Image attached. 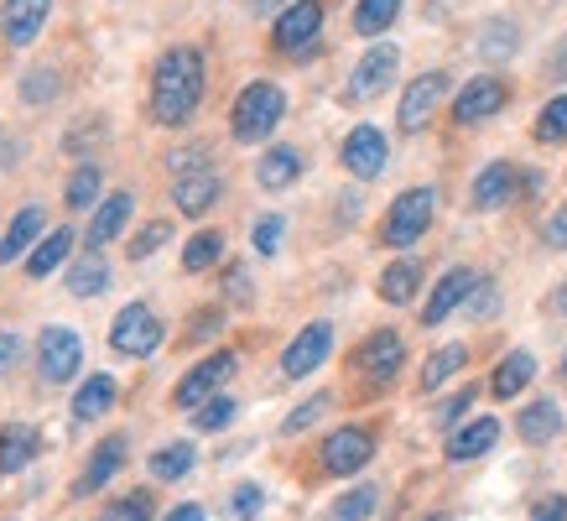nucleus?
Wrapping results in <instances>:
<instances>
[{
	"instance_id": "nucleus-39",
	"label": "nucleus",
	"mask_w": 567,
	"mask_h": 521,
	"mask_svg": "<svg viewBox=\"0 0 567 521\" xmlns=\"http://www.w3.org/2000/svg\"><path fill=\"white\" fill-rule=\"evenodd\" d=\"M516 48H520L516 21H484V37H480V52H484V58H511Z\"/></svg>"
},
{
	"instance_id": "nucleus-24",
	"label": "nucleus",
	"mask_w": 567,
	"mask_h": 521,
	"mask_svg": "<svg viewBox=\"0 0 567 521\" xmlns=\"http://www.w3.org/2000/svg\"><path fill=\"white\" fill-rule=\"evenodd\" d=\"M131 208H136V198H131V193H110V198H100L94 219H89V251H100V245L115 241V235L131 225Z\"/></svg>"
},
{
	"instance_id": "nucleus-15",
	"label": "nucleus",
	"mask_w": 567,
	"mask_h": 521,
	"mask_svg": "<svg viewBox=\"0 0 567 521\" xmlns=\"http://www.w3.org/2000/svg\"><path fill=\"white\" fill-rule=\"evenodd\" d=\"M48 17H52V0H6L0 6V32H6L11 48H32L42 37V27H48Z\"/></svg>"
},
{
	"instance_id": "nucleus-27",
	"label": "nucleus",
	"mask_w": 567,
	"mask_h": 521,
	"mask_svg": "<svg viewBox=\"0 0 567 521\" xmlns=\"http://www.w3.org/2000/svg\"><path fill=\"white\" fill-rule=\"evenodd\" d=\"M69 251H73V229L58 225V229H48V235L37 241V251L21 260V266H27V277H32V282H42V277H52V272L69 260Z\"/></svg>"
},
{
	"instance_id": "nucleus-34",
	"label": "nucleus",
	"mask_w": 567,
	"mask_h": 521,
	"mask_svg": "<svg viewBox=\"0 0 567 521\" xmlns=\"http://www.w3.org/2000/svg\"><path fill=\"white\" fill-rule=\"evenodd\" d=\"M63 204L69 208H100V167H94V162H79V167L69 173Z\"/></svg>"
},
{
	"instance_id": "nucleus-47",
	"label": "nucleus",
	"mask_w": 567,
	"mask_h": 521,
	"mask_svg": "<svg viewBox=\"0 0 567 521\" xmlns=\"http://www.w3.org/2000/svg\"><path fill=\"white\" fill-rule=\"evenodd\" d=\"M468 407H474V386H464V391H453V397H447L443 407L432 412V422H437V428H458V417H464Z\"/></svg>"
},
{
	"instance_id": "nucleus-35",
	"label": "nucleus",
	"mask_w": 567,
	"mask_h": 521,
	"mask_svg": "<svg viewBox=\"0 0 567 521\" xmlns=\"http://www.w3.org/2000/svg\"><path fill=\"white\" fill-rule=\"evenodd\" d=\"M536 141H542V146L567 141V94H557V100H547L536 110Z\"/></svg>"
},
{
	"instance_id": "nucleus-55",
	"label": "nucleus",
	"mask_w": 567,
	"mask_h": 521,
	"mask_svg": "<svg viewBox=\"0 0 567 521\" xmlns=\"http://www.w3.org/2000/svg\"><path fill=\"white\" fill-rule=\"evenodd\" d=\"M287 6H292V0H250V11H256V17H281V11H287Z\"/></svg>"
},
{
	"instance_id": "nucleus-12",
	"label": "nucleus",
	"mask_w": 567,
	"mask_h": 521,
	"mask_svg": "<svg viewBox=\"0 0 567 521\" xmlns=\"http://www.w3.org/2000/svg\"><path fill=\"white\" fill-rule=\"evenodd\" d=\"M375 459V433L370 428H339V433L323 438V449H318V464L323 474H354Z\"/></svg>"
},
{
	"instance_id": "nucleus-25",
	"label": "nucleus",
	"mask_w": 567,
	"mask_h": 521,
	"mask_svg": "<svg viewBox=\"0 0 567 521\" xmlns=\"http://www.w3.org/2000/svg\"><path fill=\"white\" fill-rule=\"evenodd\" d=\"M516 433H520V443H532V449L551 443V438L563 433V407H557L551 397H536L532 407L516 417Z\"/></svg>"
},
{
	"instance_id": "nucleus-10",
	"label": "nucleus",
	"mask_w": 567,
	"mask_h": 521,
	"mask_svg": "<svg viewBox=\"0 0 567 521\" xmlns=\"http://www.w3.org/2000/svg\"><path fill=\"white\" fill-rule=\"evenodd\" d=\"M505 104H511V84H505V79H495V73H480V79H468V84L453 94V121H458V125L495 121Z\"/></svg>"
},
{
	"instance_id": "nucleus-19",
	"label": "nucleus",
	"mask_w": 567,
	"mask_h": 521,
	"mask_svg": "<svg viewBox=\"0 0 567 521\" xmlns=\"http://www.w3.org/2000/svg\"><path fill=\"white\" fill-rule=\"evenodd\" d=\"M224 193V177L208 167V173H188V177H173V204L188 214V219H198V214H208V208L219 204Z\"/></svg>"
},
{
	"instance_id": "nucleus-16",
	"label": "nucleus",
	"mask_w": 567,
	"mask_h": 521,
	"mask_svg": "<svg viewBox=\"0 0 567 521\" xmlns=\"http://www.w3.org/2000/svg\"><path fill=\"white\" fill-rule=\"evenodd\" d=\"M125 449H131V438L125 433H110V438H100V449L89 453V464H84V474L73 480V496H94V490H104L115 474H121V464H125Z\"/></svg>"
},
{
	"instance_id": "nucleus-52",
	"label": "nucleus",
	"mask_w": 567,
	"mask_h": 521,
	"mask_svg": "<svg viewBox=\"0 0 567 521\" xmlns=\"http://www.w3.org/2000/svg\"><path fill=\"white\" fill-rule=\"evenodd\" d=\"M229 297H235V303H250V272H245V266H229Z\"/></svg>"
},
{
	"instance_id": "nucleus-56",
	"label": "nucleus",
	"mask_w": 567,
	"mask_h": 521,
	"mask_svg": "<svg viewBox=\"0 0 567 521\" xmlns=\"http://www.w3.org/2000/svg\"><path fill=\"white\" fill-rule=\"evenodd\" d=\"M551 308H557V313H563V318H567V282H563V287H557V297H551Z\"/></svg>"
},
{
	"instance_id": "nucleus-5",
	"label": "nucleus",
	"mask_w": 567,
	"mask_h": 521,
	"mask_svg": "<svg viewBox=\"0 0 567 521\" xmlns=\"http://www.w3.org/2000/svg\"><path fill=\"white\" fill-rule=\"evenodd\" d=\"M84 370V339L69 324H48L42 339H37V376L48 386H63Z\"/></svg>"
},
{
	"instance_id": "nucleus-57",
	"label": "nucleus",
	"mask_w": 567,
	"mask_h": 521,
	"mask_svg": "<svg viewBox=\"0 0 567 521\" xmlns=\"http://www.w3.org/2000/svg\"><path fill=\"white\" fill-rule=\"evenodd\" d=\"M563 376H567V355H563Z\"/></svg>"
},
{
	"instance_id": "nucleus-14",
	"label": "nucleus",
	"mask_w": 567,
	"mask_h": 521,
	"mask_svg": "<svg viewBox=\"0 0 567 521\" xmlns=\"http://www.w3.org/2000/svg\"><path fill=\"white\" fill-rule=\"evenodd\" d=\"M328 349H333V324H308V329H297V339L287 345V355H281V376L287 381H302V376H312L318 365L328 360Z\"/></svg>"
},
{
	"instance_id": "nucleus-46",
	"label": "nucleus",
	"mask_w": 567,
	"mask_h": 521,
	"mask_svg": "<svg viewBox=\"0 0 567 521\" xmlns=\"http://www.w3.org/2000/svg\"><path fill=\"white\" fill-rule=\"evenodd\" d=\"M281 214H260L256 219V229H250V245H256L260 256H276V251H281Z\"/></svg>"
},
{
	"instance_id": "nucleus-29",
	"label": "nucleus",
	"mask_w": 567,
	"mask_h": 521,
	"mask_svg": "<svg viewBox=\"0 0 567 521\" xmlns=\"http://www.w3.org/2000/svg\"><path fill=\"white\" fill-rule=\"evenodd\" d=\"M532 376H536V360L526 355V349H511V355L495 365V376H489V391H495L499 401H511L516 391H526V386H532Z\"/></svg>"
},
{
	"instance_id": "nucleus-41",
	"label": "nucleus",
	"mask_w": 567,
	"mask_h": 521,
	"mask_svg": "<svg viewBox=\"0 0 567 521\" xmlns=\"http://www.w3.org/2000/svg\"><path fill=\"white\" fill-rule=\"evenodd\" d=\"M167 241H173V219H152V225L141 229V235H131V260L156 256V251H162Z\"/></svg>"
},
{
	"instance_id": "nucleus-21",
	"label": "nucleus",
	"mask_w": 567,
	"mask_h": 521,
	"mask_svg": "<svg viewBox=\"0 0 567 521\" xmlns=\"http://www.w3.org/2000/svg\"><path fill=\"white\" fill-rule=\"evenodd\" d=\"M495 443H499V422L495 417H474V422H464V428H453V438H447V459H453V464H468V459H484Z\"/></svg>"
},
{
	"instance_id": "nucleus-53",
	"label": "nucleus",
	"mask_w": 567,
	"mask_h": 521,
	"mask_svg": "<svg viewBox=\"0 0 567 521\" xmlns=\"http://www.w3.org/2000/svg\"><path fill=\"white\" fill-rule=\"evenodd\" d=\"M17 355H21V334H0V376H6V370H11V365H17Z\"/></svg>"
},
{
	"instance_id": "nucleus-13",
	"label": "nucleus",
	"mask_w": 567,
	"mask_h": 521,
	"mask_svg": "<svg viewBox=\"0 0 567 521\" xmlns=\"http://www.w3.org/2000/svg\"><path fill=\"white\" fill-rule=\"evenodd\" d=\"M401 360H406V345H401V334L395 329H375L360 349H354V370H360L370 386H391L395 370H401Z\"/></svg>"
},
{
	"instance_id": "nucleus-40",
	"label": "nucleus",
	"mask_w": 567,
	"mask_h": 521,
	"mask_svg": "<svg viewBox=\"0 0 567 521\" xmlns=\"http://www.w3.org/2000/svg\"><path fill=\"white\" fill-rule=\"evenodd\" d=\"M208 162H214V146H208V141H188V146H177V152L167 156V173L173 177L208 173Z\"/></svg>"
},
{
	"instance_id": "nucleus-50",
	"label": "nucleus",
	"mask_w": 567,
	"mask_h": 521,
	"mask_svg": "<svg viewBox=\"0 0 567 521\" xmlns=\"http://www.w3.org/2000/svg\"><path fill=\"white\" fill-rule=\"evenodd\" d=\"M532 521H567V496H547V501H536Z\"/></svg>"
},
{
	"instance_id": "nucleus-28",
	"label": "nucleus",
	"mask_w": 567,
	"mask_h": 521,
	"mask_svg": "<svg viewBox=\"0 0 567 521\" xmlns=\"http://www.w3.org/2000/svg\"><path fill=\"white\" fill-rule=\"evenodd\" d=\"M416 287H422V260H412V256H401V260H391L385 272H380V287L375 293L391 303V308H406L416 297Z\"/></svg>"
},
{
	"instance_id": "nucleus-23",
	"label": "nucleus",
	"mask_w": 567,
	"mask_h": 521,
	"mask_svg": "<svg viewBox=\"0 0 567 521\" xmlns=\"http://www.w3.org/2000/svg\"><path fill=\"white\" fill-rule=\"evenodd\" d=\"M297 177H302V152L297 146H266V156L256 162V183L266 193H281L292 188Z\"/></svg>"
},
{
	"instance_id": "nucleus-8",
	"label": "nucleus",
	"mask_w": 567,
	"mask_h": 521,
	"mask_svg": "<svg viewBox=\"0 0 567 521\" xmlns=\"http://www.w3.org/2000/svg\"><path fill=\"white\" fill-rule=\"evenodd\" d=\"M339 162H344L349 177H360V183H375L385 173V162H391V141L380 125H354L339 146Z\"/></svg>"
},
{
	"instance_id": "nucleus-45",
	"label": "nucleus",
	"mask_w": 567,
	"mask_h": 521,
	"mask_svg": "<svg viewBox=\"0 0 567 521\" xmlns=\"http://www.w3.org/2000/svg\"><path fill=\"white\" fill-rule=\"evenodd\" d=\"M224 329V308H198L188 318V334H183V345H208L214 334Z\"/></svg>"
},
{
	"instance_id": "nucleus-43",
	"label": "nucleus",
	"mask_w": 567,
	"mask_h": 521,
	"mask_svg": "<svg viewBox=\"0 0 567 521\" xmlns=\"http://www.w3.org/2000/svg\"><path fill=\"white\" fill-rule=\"evenodd\" d=\"M235 412H240V407H235L229 397H214V401H204V407L193 412V422H198L204 433H219V428H229V422H235Z\"/></svg>"
},
{
	"instance_id": "nucleus-33",
	"label": "nucleus",
	"mask_w": 567,
	"mask_h": 521,
	"mask_svg": "<svg viewBox=\"0 0 567 521\" xmlns=\"http://www.w3.org/2000/svg\"><path fill=\"white\" fill-rule=\"evenodd\" d=\"M219 260H224V235L219 229H198V235L183 245V272H193V277L208 272V266H219Z\"/></svg>"
},
{
	"instance_id": "nucleus-1",
	"label": "nucleus",
	"mask_w": 567,
	"mask_h": 521,
	"mask_svg": "<svg viewBox=\"0 0 567 521\" xmlns=\"http://www.w3.org/2000/svg\"><path fill=\"white\" fill-rule=\"evenodd\" d=\"M204 52L188 48V42H177L156 58L152 69V121L156 125H188V115L198 110L204 100Z\"/></svg>"
},
{
	"instance_id": "nucleus-20",
	"label": "nucleus",
	"mask_w": 567,
	"mask_h": 521,
	"mask_svg": "<svg viewBox=\"0 0 567 521\" xmlns=\"http://www.w3.org/2000/svg\"><path fill=\"white\" fill-rule=\"evenodd\" d=\"M474 208H505L511 198H516V162H484V173L474 177Z\"/></svg>"
},
{
	"instance_id": "nucleus-38",
	"label": "nucleus",
	"mask_w": 567,
	"mask_h": 521,
	"mask_svg": "<svg viewBox=\"0 0 567 521\" xmlns=\"http://www.w3.org/2000/svg\"><path fill=\"white\" fill-rule=\"evenodd\" d=\"M193 469V443H162L152 453V474L156 480H183Z\"/></svg>"
},
{
	"instance_id": "nucleus-42",
	"label": "nucleus",
	"mask_w": 567,
	"mask_h": 521,
	"mask_svg": "<svg viewBox=\"0 0 567 521\" xmlns=\"http://www.w3.org/2000/svg\"><path fill=\"white\" fill-rule=\"evenodd\" d=\"M328 407H333V397H328V391H318V397H308V401H302V407H297L292 417H287V422H281V433H287V438H297V433H302V428H312V422H318V417H323Z\"/></svg>"
},
{
	"instance_id": "nucleus-51",
	"label": "nucleus",
	"mask_w": 567,
	"mask_h": 521,
	"mask_svg": "<svg viewBox=\"0 0 567 521\" xmlns=\"http://www.w3.org/2000/svg\"><path fill=\"white\" fill-rule=\"evenodd\" d=\"M547 245H551V251H567V204L547 219Z\"/></svg>"
},
{
	"instance_id": "nucleus-54",
	"label": "nucleus",
	"mask_w": 567,
	"mask_h": 521,
	"mask_svg": "<svg viewBox=\"0 0 567 521\" xmlns=\"http://www.w3.org/2000/svg\"><path fill=\"white\" fill-rule=\"evenodd\" d=\"M162 521H208V517H204V505L183 501V505H173V511H167V517H162Z\"/></svg>"
},
{
	"instance_id": "nucleus-18",
	"label": "nucleus",
	"mask_w": 567,
	"mask_h": 521,
	"mask_svg": "<svg viewBox=\"0 0 567 521\" xmlns=\"http://www.w3.org/2000/svg\"><path fill=\"white\" fill-rule=\"evenodd\" d=\"M42 229H48V214H42V204H27L6 225V241H0V266H17V260H27L37 251V241H42Z\"/></svg>"
},
{
	"instance_id": "nucleus-11",
	"label": "nucleus",
	"mask_w": 567,
	"mask_h": 521,
	"mask_svg": "<svg viewBox=\"0 0 567 521\" xmlns=\"http://www.w3.org/2000/svg\"><path fill=\"white\" fill-rule=\"evenodd\" d=\"M447 94V73L443 69H427L422 79H412L406 84V94H401V110H395V125L406 131V136H416L422 125L437 115V104H443Z\"/></svg>"
},
{
	"instance_id": "nucleus-4",
	"label": "nucleus",
	"mask_w": 567,
	"mask_h": 521,
	"mask_svg": "<svg viewBox=\"0 0 567 521\" xmlns=\"http://www.w3.org/2000/svg\"><path fill=\"white\" fill-rule=\"evenodd\" d=\"M162 339H167V329H162V318H156L146 303H125V308L115 313V324H110V349H115V355H131V360L156 355Z\"/></svg>"
},
{
	"instance_id": "nucleus-30",
	"label": "nucleus",
	"mask_w": 567,
	"mask_h": 521,
	"mask_svg": "<svg viewBox=\"0 0 567 521\" xmlns=\"http://www.w3.org/2000/svg\"><path fill=\"white\" fill-rule=\"evenodd\" d=\"M110 287V260L100 251H84V256L69 266V293L73 297H100Z\"/></svg>"
},
{
	"instance_id": "nucleus-17",
	"label": "nucleus",
	"mask_w": 567,
	"mask_h": 521,
	"mask_svg": "<svg viewBox=\"0 0 567 521\" xmlns=\"http://www.w3.org/2000/svg\"><path fill=\"white\" fill-rule=\"evenodd\" d=\"M474 287H480V277L468 272V266H453V272H443V282L432 287V297H427V308H422V324L427 329H437L447 313L453 308H464L468 297H474Z\"/></svg>"
},
{
	"instance_id": "nucleus-36",
	"label": "nucleus",
	"mask_w": 567,
	"mask_h": 521,
	"mask_svg": "<svg viewBox=\"0 0 567 521\" xmlns=\"http://www.w3.org/2000/svg\"><path fill=\"white\" fill-rule=\"evenodd\" d=\"M380 505V490L375 486H354L349 496H339L333 501V511H328V521H364L370 511Z\"/></svg>"
},
{
	"instance_id": "nucleus-49",
	"label": "nucleus",
	"mask_w": 567,
	"mask_h": 521,
	"mask_svg": "<svg viewBox=\"0 0 567 521\" xmlns=\"http://www.w3.org/2000/svg\"><path fill=\"white\" fill-rule=\"evenodd\" d=\"M495 308H499L495 282H480V287H474V297H468V313H474V318H489Z\"/></svg>"
},
{
	"instance_id": "nucleus-7",
	"label": "nucleus",
	"mask_w": 567,
	"mask_h": 521,
	"mask_svg": "<svg viewBox=\"0 0 567 521\" xmlns=\"http://www.w3.org/2000/svg\"><path fill=\"white\" fill-rule=\"evenodd\" d=\"M235 365H240V360H235L229 349H219V355H208V360H198V365L188 370V376L177 381L173 407H183V412H198L204 401L219 397V386L229 381V376H235Z\"/></svg>"
},
{
	"instance_id": "nucleus-26",
	"label": "nucleus",
	"mask_w": 567,
	"mask_h": 521,
	"mask_svg": "<svg viewBox=\"0 0 567 521\" xmlns=\"http://www.w3.org/2000/svg\"><path fill=\"white\" fill-rule=\"evenodd\" d=\"M115 397H121V386H115V376H104V370H94L79 391H73V417L79 422H100L110 407H115Z\"/></svg>"
},
{
	"instance_id": "nucleus-37",
	"label": "nucleus",
	"mask_w": 567,
	"mask_h": 521,
	"mask_svg": "<svg viewBox=\"0 0 567 521\" xmlns=\"http://www.w3.org/2000/svg\"><path fill=\"white\" fill-rule=\"evenodd\" d=\"M152 517H156L152 490H131V496H121V501H110L100 511V521H152Z\"/></svg>"
},
{
	"instance_id": "nucleus-32",
	"label": "nucleus",
	"mask_w": 567,
	"mask_h": 521,
	"mask_svg": "<svg viewBox=\"0 0 567 521\" xmlns=\"http://www.w3.org/2000/svg\"><path fill=\"white\" fill-rule=\"evenodd\" d=\"M401 17V0H360L354 6V32L360 37H385Z\"/></svg>"
},
{
	"instance_id": "nucleus-9",
	"label": "nucleus",
	"mask_w": 567,
	"mask_h": 521,
	"mask_svg": "<svg viewBox=\"0 0 567 521\" xmlns=\"http://www.w3.org/2000/svg\"><path fill=\"white\" fill-rule=\"evenodd\" d=\"M395 69H401V48H395V42H375V48L354 63V73H349L344 100L364 104V100H375V94H385L391 79H395Z\"/></svg>"
},
{
	"instance_id": "nucleus-6",
	"label": "nucleus",
	"mask_w": 567,
	"mask_h": 521,
	"mask_svg": "<svg viewBox=\"0 0 567 521\" xmlns=\"http://www.w3.org/2000/svg\"><path fill=\"white\" fill-rule=\"evenodd\" d=\"M318 32H323V0H292L271 27V48L281 58H308L318 48Z\"/></svg>"
},
{
	"instance_id": "nucleus-2",
	"label": "nucleus",
	"mask_w": 567,
	"mask_h": 521,
	"mask_svg": "<svg viewBox=\"0 0 567 521\" xmlns=\"http://www.w3.org/2000/svg\"><path fill=\"white\" fill-rule=\"evenodd\" d=\"M281 115H287L281 84L256 79V84H245L240 94H235V104H229V136L240 141V146H256V141H266L276 125H281Z\"/></svg>"
},
{
	"instance_id": "nucleus-58",
	"label": "nucleus",
	"mask_w": 567,
	"mask_h": 521,
	"mask_svg": "<svg viewBox=\"0 0 567 521\" xmlns=\"http://www.w3.org/2000/svg\"><path fill=\"white\" fill-rule=\"evenodd\" d=\"M432 521H447V517H432Z\"/></svg>"
},
{
	"instance_id": "nucleus-22",
	"label": "nucleus",
	"mask_w": 567,
	"mask_h": 521,
	"mask_svg": "<svg viewBox=\"0 0 567 521\" xmlns=\"http://www.w3.org/2000/svg\"><path fill=\"white\" fill-rule=\"evenodd\" d=\"M42 453V433L32 422H6L0 428V474H21Z\"/></svg>"
},
{
	"instance_id": "nucleus-3",
	"label": "nucleus",
	"mask_w": 567,
	"mask_h": 521,
	"mask_svg": "<svg viewBox=\"0 0 567 521\" xmlns=\"http://www.w3.org/2000/svg\"><path fill=\"white\" fill-rule=\"evenodd\" d=\"M432 214H437V193H432V188H406L391 204V214L380 219V245H391V251L416 245L422 235H427Z\"/></svg>"
},
{
	"instance_id": "nucleus-44",
	"label": "nucleus",
	"mask_w": 567,
	"mask_h": 521,
	"mask_svg": "<svg viewBox=\"0 0 567 521\" xmlns=\"http://www.w3.org/2000/svg\"><path fill=\"white\" fill-rule=\"evenodd\" d=\"M58 89H63V84H58V73H52V69H32L27 79H21V100H27V104H48V100H58Z\"/></svg>"
},
{
	"instance_id": "nucleus-48",
	"label": "nucleus",
	"mask_w": 567,
	"mask_h": 521,
	"mask_svg": "<svg viewBox=\"0 0 567 521\" xmlns=\"http://www.w3.org/2000/svg\"><path fill=\"white\" fill-rule=\"evenodd\" d=\"M260 505H266V490L250 486V480H245V486H235V496H229V511H235L240 521H250Z\"/></svg>"
},
{
	"instance_id": "nucleus-31",
	"label": "nucleus",
	"mask_w": 567,
	"mask_h": 521,
	"mask_svg": "<svg viewBox=\"0 0 567 521\" xmlns=\"http://www.w3.org/2000/svg\"><path fill=\"white\" fill-rule=\"evenodd\" d=\"M468 365V349L464 345H443V349H432L427 365H422V391H437V386H447L458 370Z\"/></svg>"
}]
</instances>
